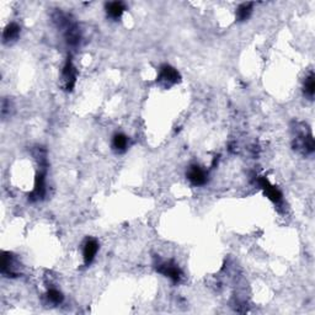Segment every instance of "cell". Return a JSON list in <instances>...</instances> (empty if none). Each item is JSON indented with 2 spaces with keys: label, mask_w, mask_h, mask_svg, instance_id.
<instances>
[{
  "label": "cell",
  "mask_w": 315,
  "mask_h": 315,
  "mask_svg": "<svg viewBox=\"0 0 315 315\" xmlns=\"http://www.w3.org/2000/svg\"><path fill=\"white\" fill-rule=\"evenodd\" d=\"M157 271L159 274H161L163 276H165V277L169 278V280L174 282V283H178L182 277V272L181 270H180L179 265L172 260L163 261V262L158 263Z\"/></svg>",
  "instance_id": "1"
},
{
  "label": "cell",
  "mask_w": 315,
  "mask_h": 315,
  "mask_svg": "<svg viewBox=\"0 0 315 315\" xmlns=\"http://www.w3.org/2000/svg\"><path fill=\"white\" fill-rule=\"evenodd\" d=\"M181 79L180 77V73L176 70L175 68L172 67L169 64H164L160 67V70H159V76H158V82L164 86H172L178 84Z\"/></svg>",
  "instance_id": "2"
},
{
  "label": "cell",
  "mask_w": 315,
  "mask_h": 315,
  "mask_svg": "<svg viewBox=\"0 0 315 315\" xmlns=\"http://www.w3.org/2000/svg\"><path fill=\"white\" fill-rule=\"evenodd\" d=\"M62 83L65 91H71L77 83V69L70 58L67 59L62 70Z\"/></svg>",
  "instance_id": "3"
},
{
  "label": "cell",
  "mask_w": 315,
  "mask_h": 315,
  "mask_svg": "<svg viewBox=\"0 0 315 315\" xmlns=\"http://www.w3.org/2000/svg\"><path fill=\"white\" fill-rule=\"evenodd\" d=\"M44 196H46V173L40 172L36 175L34 188L29 195V200L31 202H37L43 200Z\"/></svg>",
  "instance_id": "4"
},
{
  "label": "cell",
  "mask_w": 315,
  "mask_h": 315,
  "mask_svg": "<svg viewBox=\"0 0 315 315\" xmlns=\"http://www.w3.org/2000/svg\"><path fill=\"white\" fill-rule=\"evenodd\" d=\"M257 184H259L260 187L262 188L263 192H265L266 197H268L269 200H271L274 203H280L281 202V201H282L281 191L278 190L276 186L272 185L268 179L263 178V176H260V178L257 179Z\"/></svg>",
  "instance_id": "5"
},
{
  "label": "cell",
  "mask_w": 315,
  "mask_h": 315,
  "mask_svg": "<svg viewBox=\"0 0 315 315\" xmlns=\"http://www.w3.org/2000/svg\"><path fill=\"white\" fill-rule=\"evenodd\" d=\"M99 251V243L94 238H88L83 245V259L85 265H90L95 260Z\"/></svg>",
  "instance_id": "6"
},
{
  "label": "cell",
  "mask_w": 315,
  "mask_h": 315,
  "mask_svg": "<svg viewBox=\"0 0 315 315\" xmlns=\"http://www.w3.org/2000/svg\"><path fill=\"white\" fill-rule=\"evenodd\" d=\"M296 148L305 154H311L314 152V138L310 133H299L296 137Z\"/></svg>",
  "instance_id": "7"
},
{
  "label": "cell",
  "mask_w": 315,
  "mask_h": 315,
  "mask_svg": "<svg viewBox=\"0 0 315 315\" xmlns=\"http://www.w3.org/2000/svg\"><path fill=\"white\" fill-rule=\"evenodd\" d=\"M187 179L193 186H202L207 182V174L199 165H191L187 172Z\"/></svg>",
  "instance_id": "8"
},
{
  "label": "cell",
  "mask_w": 315,
  "mask_h": 315,
  "mask_svg": "<svg viewBox=\"0 0 315 315\" xmlns=\"http://www.w3.org/2000/svg\"><path fill=\"white\" fill-rule=\"evenodd\" d=\"M16 260L10 253L3 254L2 260V274L8 277H13L16 275Z\"/></svg>",
  "instance_id": "9"
},
{
  "label": "cell",
  "mask_w": 315,
  "mask_h": 315,
  "mask_svg": "<svg viewBox=\"0 0 315 315\" xmlns=\"http://www.w3.org/2000/svg\"><path fill=\"white\" fill-rule=\"evenodd\" d=\"M20 26L17 23H9L7 28L4 29V32H3V41H4V43H10V42L16 41L20 36Z\"/></svg>",
  "instance_id": "10"
},
{
  "label": "cell",
  "mask_w": 315,
  "mask_h": 315,
  "mask_svg": "<svg viewBox=\"0 0 315 315\" xmlns=\"http://www.w3.org/2000/svg\"><path fill=\"white\" fill-rule=\"evenodd\" d=\"M125 10H126V7L122 2H112L106 5L107 15H109L111 19H113V20L119 19V17L122 16V14L125 13Z\"/></svg>",
  "instance_id": "11"
},
{
  "label": "cell",
  "mask_w": 315,
  "mask_h": 315,
  "mask_svg": "<svg viewBox=\"0 0 315 315\" xmlns=\"http://www.w3.org/2000/svg\"><path fill=\"white\" fill-rule=\"evenodd\" d=\"M128 147V137L124 133H117L113 136L112 148L117 153H124L127 151Z\"/></svg>",
  "instance_id": "12"
},
{
  "label": "cell",
  "mask_w": 315,
  "mask_h": 315,
  "mask_svg": "<svg viewBox=\"0 0 315 315\" xmlns=\"http://www.w3.org/2000/svg\"><path fill=\"white\" fill-rule=\"evenodd\" d=\"M253 3H243L241 5H239L238 10H236V19L239 21L248 20L253 13Z\"/></svg>",
  "instance_id": "13"
},
{
  "label": "cell",
  "mask_w": 315,
  "mask_h": 315,
  "mask_svg": "<svg viewBox=\"0 0 315 315\" xmlns=\"http://www.w3.org/2000/svg\"><path fill=\"white\" fill-rule=\"evenodd\" d=\"M315 92V79H314V74L310 73L307 77L304 83V94L308 96L309 99H313Z\"/></svg>",
  "instance_id": "14"
},
{
  "label": "cell",
  "mask_w": 315,
  "mask_h": 315,
  "mask_svg": "<svg viewBox=\"0 0 315 315\" xmlns=\"http://www.w3.org/2000/svg\"><path fill=\"white\" fill-rule=\"evenodd\" d=\"M47 298L52 304L59 305L63 302V299H64V297H63L61 290L56 289V288H51L47 293Z\"/></svg>",
  "instance_id": "15"
}]
</instances>
